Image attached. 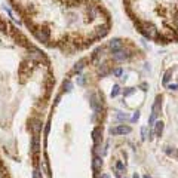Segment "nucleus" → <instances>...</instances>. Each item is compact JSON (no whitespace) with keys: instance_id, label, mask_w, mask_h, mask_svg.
Listing matches in <instances>:
<instances>
[{"instance_id":"1","label":"nucleus","mask_w":178,"mask_h":178,"mask_svg":"<svg viewBox=\"0 0 178 178\" xmlns=\"http://www.w3.org/2000/svg\"><path fill=\"white\" fill-rule=\"evenodd\" d=\"M37 42L74 55L106 37L111 18L100 0H8Z\"/></svg>"},{"instance_id":"2","label":"nucleus","mask_w":178,"mask_h":178,"mask_svg":"<svg viewBox=\"0 0 178 178\" xmlns=\"http://www.w3.org/2000/svg\"><path fill=\"white\" fill-rule=\"evenodd\" d=\"M160 107H162V97L159 95V97L156 98L154 104H153V108H151V116H150V119H148V125L154 123V120H156L157 114L160 113Z\"/></svg>"},{"instance_id":"3","label":"nucleus","mask_w":178,"mask_h":178,"mask_svg":"<svg viewBox=\"0 0 178 178\" xmlns=\"http://www.w3.org/2000/svg\"><path fill=\"white\" fill-rule=\"evenodd\" d=\"M132 129H131V126H128V125H119V126H116V128H111L110 129V134L111 135H125V134H129Z\"/></svg>"},{"instance_id":"4","label":"nucleus","mask_w":178,"mask_h":178,"mask_svg":"<svg viewBox=\"0 0 178 178\" xmlns=\"http://www.w3.org/2000/svg\"><path fill=\"white\" fill-rule=\"evenodd\" d=\"M111 53H113V59H114V61H119V62H120V61H125V59H128V58L132 55L129 51H126V49H125V46L122 48V49H119V51L111 52Z\"/></svg>"},{"instance_id":"5","label":"nucleus","mask_w":178,"mask_h":178,"mask_svg":"<svg viewBox=\"0 0 178 178\" xmlns=\"http://www.w3.org/2000/svg\"><path fill=\"white\" fill-rule=\"evenodd\" d=\"M125 46V42L122 39H119V37H116V39H111L110 42H108V48L113 51V52H116V51H119V49H122Z\"/></svg>"},{"instance_id":"6","label":"nucleus","mask_w":178,"mask_h":178,"mask_svg":"<svg viewBox=\"0 0 178 178\" xmlns=\"http://www.w3.org/2000/svg\"><path fill=\"white\" fill-rule=\"evenodd\" d=\"M92 140H94L95 147H98L101 144V141H103V129H101V126H97L92 131Z\"/></svg>"},{"instance_id":"7","label":"nucleus","mask_w":178,"mask_h":178,"mask_svg":"<svg viewBox=\"0 0 178 178\" xmlns=\"http://www.w3.org/2000/svg\"><path fill=\"white\" fill-rule=\"evenodd\" d=\"M101 166H103V160H101V157H100V156H95L94 160H92V168H94V171H95V172L100 171Z\"/></svg>"},{"instance_id":"8","label":"nucleus","mask_w":178,"mask_h":178,"mask_svg":"<svg viewBox=\"0 0 178 178\" xmlns=\"http://www.w3.org/2000/svg\"><path fill=\"white\" fill-rule=\"evenodd\" d=\"M162 132H163V122H156L154 123V134L157 135V137H160L162 135Z\"/></svg>"},{"instance_id":"9","label":"nucleus","mask_w":178,"mask_h":178,"mask_svg":"<svg viewBox=\"0 0 178 178\" xmlns=\"http://www.w3.org/2000/svg\"><path fill=\"white\" fill-rule=\"evenodd\" d=\"M165 153L168 154V156H172V157H178V151L174 148V147H166L165 148Z\"/></svg>"},{"instance_id":"10","label":"nucleus","mask_w":178,"mask_h":178,"mask_svg":"<svg viewBox=\"0 0 178 178\" xmlns=\"http://www.w3.org/2000/svg\"><path fill=\"white\" fill-rule=\"evenodd\" d=\"M172 73H174L172 70H168L166 73H165V77H163V85H168V82H169V80H171V77H172Z\"/></svg>"},{"instance_id":"11","label":"nucleus","mask_w":178,"mask_h":178,"mask_svg":"<svg viewBox=\"0 0 178 178\" xmlns=\"http://www.w3.org/2000/svg\"><path fill=\"white\" fill-rule=\"evenodd\" d=\"M141 138L142 140L148 138V126H142L141 128Z\"/></svg>"},{"instance_id":"12","label":"nucleus","mask_w":178,"mask_h":178,"mask_svg":"<svg viewBox=\"0 0 178 178\" xmlns=\"http://www.w3.org/2000/svg\"><path fill=\"white\" fill-rule=\"evenodd\" d=\"M116 119H117V120H128V119H129V116H128L126 113H120V111H117Z\"/></svg>"},{"instance_id":"13","label":"nucleus","mask_w":178,"mask_h":178,"mask_svg":"<svg viewBox=\"0 0 178 178\" xmlns=\"http://www.w3.org/2000/svg\"><path fill=\"white\" fill-rule=\"evenodd\" d=\"M120 94V88H119V85H114L113 86V91H111V97L114 98V97H117Z\"/></svg>"},{"instance_id":"14","label":"nucleus","mask_w":178,"mask_h":178,"mask_svg":"<svg viewBox=\"0 0 178 178\" xmlns=\"http://www.w3.org/2000/svg\"><path fill=\"white\" fill-rule=\"evenodd\" d=\"M76 82H77V85H79V86H83L86 80H85V77H83L82 74H77V80H76Z\"/></svg>"},{"instance_id":"15","label":"nucleus","mask_w":178,"mask_h":178,"mask_svg":"<svg viewBox=\"0 0 178 178\" xmlns=\"http://www.w3.org/2000/svg\"><path fill=\"white\" fill-rule=\"evenodd\" d=\"M33 178H42V174H40V169L36 166L34 171H33Z\"/></svg>"},{"instance_id":"16","label":"nucleus","mask_w":178,"mask_h":178,"mask_svg":"<svg viewBox=\"0 0 178 178\" xmlns=\"http://www.w3.org/2000/svg\"><path fill=\"white\" fill-rule=\"evenodd\" d=\"M134 92H135V89H134V88H129L128 91H125V92H123V95H125V97H131Z\"/></svg>"},{"instance_id":"17","label":"nucleus","mask_w":178,"mask_h":178,"mask_svg":"<svg viewBox=\"0 0 178 178\" xmlns=\"http://www.w3.org/2000/svg\"><path fill=\"white\" fill-rule=\"evenodd\" d=\"M111 73H113V74H114L116 77H119V76H122V73H123V70H122V68H116V70H113Z\"/></svg>"},{"instance_id":"18","label":"nucleus","mask_w":178,"mask_h":178,"mask_svg":"<svg viewBox=\"0 0 178 178\" xmlns=\"http://www.w3.org/2000/svg\"><path fill=\"white\" fill-rule=\"evenodd\" d=\"M138 119H140V111H135L134 116H132V122H135V120H138Z\"/></svg>"},{"instance_id":"19","label":"nucleus","mask_w":178,"mask_h":178,"mask_svg":"<svg viewBox=\"0 0 178 178\" xmlns=\"http://www.w3.org/2000/svg\"><path fill=\"white\" fill-rule=\"evenodd\" d=\"M168 88L171 89V91H177V88H178V85H175V83H174V85H169V86H168Z\"/></svg>"},{"instance_id":"20","label":"nucleus","mask_w":178,"mask_h":178,"mask_svg":"<svg viewBox=\"0 0 178 178\" xmlns=\"http://www.w3.org/2000/svg\"><path fill=\"white\" fill-rule=\"evenodd\" d=\"M174 22H175V25H177V28H178V12L174 15Z\"/></svg>"},{"instance_id":"21","label":"nucleus","mask_w":178,"mask_h":178,"mask_svg":"<svg viewBox=\"0 0 178 178\" xmlns=\"http://www.w3.org/2000/svg\"><path fill=\"white\" fill-rule=\"evenodd\" d=\"M134 178H140L138 177V174H134Z\"/></svg>"},{"instance_id":"22","label":"nucleus","mask_w":178,"mask_h":178,"mask_svg":"<svg viewBox=\"0 0 178 178\" xmlns=\"http://www.w3.org/2000/svg\"><path fill=\"white\" fill-rule=\"evenodd\" d=\"M144 178H151V177H148V175H144Z\"/></svg>"}]
</instances>
